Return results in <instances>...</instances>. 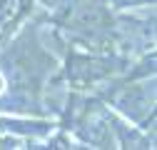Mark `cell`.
I'll return each mask as SVG.
<instances>
[{
    "label": "cell",
    "mask_w": 157,
    "mask_h": 150,
    "mask_svg": "<svg viewBox=\"0 0 157 150\" xmlns=\"http://www.w3.org/2000/svg\"><path fill=\"white\" fill-rule=\"evenodd\" d=\"M5 90V80H3V75H0V93Z\"/></svg>",
    "instance_id": "1"
}]
</instances>
